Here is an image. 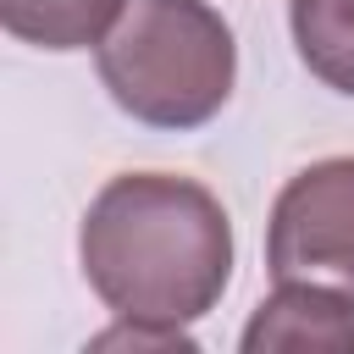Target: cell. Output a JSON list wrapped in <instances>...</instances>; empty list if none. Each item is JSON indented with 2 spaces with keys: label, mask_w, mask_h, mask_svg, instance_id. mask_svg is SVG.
I'll list each match as a JSON object with an SVG mask.
<instances>
[{
  "label": "cell",
  "mask_w": 354,
  "mask_h": 354,
  "mask_svg": "<svg viewBox=\"0 0 354 354\" xmlns=\"http://www.w3.org/2000/svg\"><path fill=\"white\" fill-rule=\"evenodd\" d=\"M77 260L111 315L188 326L232 282V221L194 177L122 171L88 199Z\"/></svg>",
  "instance_id": "6da1fadb"
},
{
  "label": "cell",
  "mask_w": 354,
  "mask_h": 354,
  "mask_svg": "<svg viewBox=\"0 0 354 354\" xmlns=\"http://www.w3.org/2000/svg\"><path fill=\"white\" fill-rule=\"evenodd\" d=\"M105 94L144 127H205L238 83V44L205 0H127L94 44Z\"/></svg>",
  "instance_id": "7a4b0ae2"
},
{
  "label": "cell",
  "mask_w": 354,
  "mask_h": 354,
  "mask_svg": "<svg viewBox=\"0 0 354 354\" xmlns=\"http://www.w3.org/2000/svg\"><path fill=\"white\" fill-rule=\"evenodd\" d=\"M266 271L354 293V155H326L282 183L266 221Z\"/></svg>",
  "instance_id": "3957f363"
},
{
  "label": "cell",
  "mask_w": 354,
  "mask_h": 354,
  "mask_svg": "<svg viewBox=\"0 0 354 354\" xmlns=\"http://www.w3.org/2000/svg\"><path fill=\"white\" fill-rule=\"evenodd\" d=\"M238 343L243 354H354V293L326 282H277L254 304Z\"/></svg>",
  "instance_id": "277c9868"
},
{
  "label": "cell",
  "mask_w": 354,
  "mask_h": 354,
  "mask_svg": "<svg viewBox=\"0 0 354 354\" xmlns=\"http://www.w3.org/2000/svg\"><path fill=\"white\" fill-rule=\"evenodd\" d=\"M127 0H0V22L11 39L39 50H88L122 17Z\"/></svg>",
  "instance_id": "5b68a950"
},
{
  "label": "cell",
  "mask_w": 354,
  "mask_h": 354,
  "mask_svg": "<svg viewBox=\"0 0 354 354\" xmlns=\"http://www.w3.org/2000/svg\"><path fill=\"white\" fill-rule=\"evenodd\" d=\"M293 50L337 94H354V0H288Z\"/></svg>",
  "instance_id": "8992f818"
},
{
  "label": "cell",
  "mask_w": 354,
  "mask_h": 354,
  "mask_svg": "<svg viewBox=\"0 0 354 354\" xmlns=\"http://www.w3.org/2000/svg\"><path fill=\"white\" fill-rule=\"evenodd\" d=\"M88 348H133V354H144V348H160V354H188L194 348V337H188V326H155V321H122L116 315V326H105V332H94L88 337Z\"/></svg>",
  "instance_id": "52a82bcc"
}]
</instances>
